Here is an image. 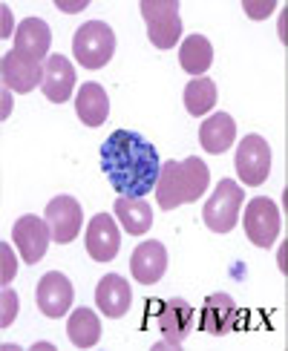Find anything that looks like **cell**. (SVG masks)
Wrapping results in <instances>:
<instances>
[{"mask_svg":"<svg viewBox=\"0 0 288 351\" xmlns=\"http://www.w3.org/2000/svg\"><path fill=\"white\" fill-rule=\"evenodd\" d=\"M49 43H52V32L47 21H40V18H26L14 29V49L38 64H43L49 58Z\"/></svg>","mask_w":288,"mask_h":351,"instance_id":"17","label":"cell"},{"mask_svg":"<svg viewBox=\"0 0 288 351\" xmlns=\"http://www.w3.org/2000/svg\"><path fill=\"white\" fill-rule=\"evenodd\" d=\"M199 328L213 337H228L230 331L239 328V308L230 294H211L202 305Z\"/></svg>","mask_w":288,"mask_h":351,"instance_id":"11","label":"cell"},{"mask_svg":"<svg viewBox=\"0 0 288 351\" xmlns=\"http://www.w3.org/2000/svg\"><path fill=\"white\" fill-rule=\"evenodd\" d=\"M95 302H98V311L104 317L119 319L127 314L130 305H133V288L127 285L124 276L107 274L95 288Z\"/></svg>","mask_w":288,"mask_h":351,"instance_id":"18","label":"cell"},{"mask_svg":"<svg viewBox=\"0 0 288 351\" xmlns=\"http://www.w3.org/2000/svg\"><path fill=\"white\" fill-rule=\"evenodd\" d=\"M112 213L130 237H141V233H147L150 225H153V210L144 199H130V196L115 199Z\"/></svg>","mask_w":288,"mask_h":351,"instance_id":"21","label":"cell"},{"mask_svg":"<svg viewBox=\"0 0 288 351\" xmlns=\"http://www.w3.org/2000/svg\"><path fill=\"white\" fill-rule=\"evenodd\" d=\"M208 182H211V170L196 156L182 158V162H165L162 173H158V182H156L158 208L173 210V208H182V204L202 199V193L208 190Z\"/></svg>","mask_w":288,"mask_h":351,"instance_id":"2","label":"cell"},{"mask_svg":"<svg viewBox=\"0 0 288 351\" xmlns=\"http://www.w3.org/2000/svg\"><path fill=\"white\" fill-rule=\"evenodd\" d=\"M237 176L242 179V184L248 187H259L265 184L268 173H271V147L263 136H245L237 147Z\"/></svg>","mask_w":288,"mask_h":351,"instance_id":"8","label":"cell"},{"mask_svg":"<svg viewBox=\"0 0 288 351\" xmlns=\"http://www.w3.org/2000/svg\"><path fill=\"white\" fill-rule=\"evenodd\" d=\"M184 110L191 115H208L213 107H216V81L211 78H193L191 84L184 86Z\"/></svg>","mask_w":288,"mask_h":351,"instance_id":"24","label":"cell"},{"mask_svg":"<svg viewBox=\"0 0 288 351\" xmlns=\"http://www.w3.org/2000/svg\"><path fill=\"white\" fill-rule=\"evenodd\" d=\"M245 233H248L251 245L256 247H271L280 237L283 219H280V208L265 196H254L245 204Z\"/></svg>","mask_w":288,"mask_h":351,"instance_id":"6","label":"cell"},{"mask_svg":"<svg viewBox=\"0 0 288 351\" xmlns=\"http://www.w3.org/2000/svg\"><path fill=\"white\" fill-rule=\"evenodd\" d=\"M274 9H277V3H274V0H265V3H251V0H248V3H245V12H248L254 21L268 18V14H271Z\"/></svg>","mask_w":288,"mask_h":351,"instance_id":"27","label":"cell"},{"mask_svg":"<svg viewBox=\"0 0 288 351\" xmlns=\"http://www.w3.org/2000/svg\"><path fill=\"white\" fill-rule=\"evenodd\" d=\"M12 239H14V245H18V251H21L26 265H35V262H40L43 254H47V247L52 242V230L47 225V219H38L32 213H26L14 222Z\"/></svg>","mask_w":288,"mask_h":351,"instance_id":"10","label":"cell"},{"mask_svg":"<svg viewBox=\"0 0 288 351\" xmlns=\"http://www.w3.org/2000/svg\"><path fill=\"white\" fill-rule=\"evenodd\" d=\"M75 112L86 127H101L110 115V98L104 93V86L95 81L81 84V90L75 95Z\"/></svg>","mask_w":288,"mask_h":351,"instance_id":"20","label":"cell"},{"mask_svg":"<svg viewBox=\"0 0 288 351\" xmlns=\"http://www.w3.org/2000/svg\"><path fill=\"white\" fill-rule=\"evenodd\" d=\"M67 337L75 348H93L101 340V319L93 308H75L67 319Z\"/></svg>","mask_w":288,"mask_h":351,"instance_id":"23","label":"cell"},{"mask_svg":"<svg viewBox=\"0 0 288 351\" xmlns=\"http://www.w3.org/2000/svg\"><path fill=\"white\" fill-rule=\"evenodd\" d=\"M179 64L184 72H191L193 78H202L213 64V47L205 35H191L182 40L179 47Z\"/></svg>","mask_w":288,"mask_h":351,"instance_id":"22","label":"cell"},{"mask_svg":"<svg viewBox=\"0 0 288 351\" xmlns=\"http://www.w3.org/2000/svg\"><path fill=\"white\" fill-rule=\"evenodd\" d=\"M242 187L234 179H222L213 187L211 199L202 208V222L208 225L213 233H228L234 230L239 222V210H242Z\"/></svg>","mask_w":288,"mask_h":351,"instance_id":"5","label":"cell"},{"mask_svg":"<svg viewBox=\"0 0 288 351\" xmlns=\"http://www.w3.org/2000/svg\"><path fill=\"white\" fill-rule=\"evenodd\" d=\"M156 319H158V331L165 337V343H158L156 348H179L184 337H191V331L196 326V311L187 300L173 297L158 305Z\"/></svg>","mask_w":288,"mask_h":351,"instance_id":"7","label":"cell"},{"mask_svg":"<svg viewBox=\"0 0 288 351\" xmlns=\"http://www.w3.org/2000/svg\"><path fill=\"white\" fill-rule=\"evenodd\" d=\"M72 294H75V291H72V282L61 271L43 274L40 282H38V308H40V314H47L49 319L64 317L69 311V305H72Z\"/></svg>","mask_w":288,"mask_h":351,"instance_id":"14","label":"cell"},{"mask_svg":"<svg viewBox=\"0 0 288 351\" xmlns=\"http://www.w3.org/2000/svg\"><path fill=\"white\" fill-rule=\"evenodd\" d=\"M234 138H237V121L230 119L228 112H213L211 119H205L199 127V141H202V147H205V153L219 156V153L230 150Z\"/></svg>","mask_w":288,"mask_h":351,"instance_id":"19","label":"cell"},{"mask_svg":"<svg viewBox=\"0 0 288 351\" xmlns=\"http://www.w3.org/2000/svg\"><path fill=\"white\" fill-rule=\"evenodd\" d=\"M101 170L119 196L144 199L156 190L162 162L153 144L133 133V130H115V133L101 144Z\"/></svg>","mask_w":288,"mask_h":351,"instance_id":"1","label":"cell"},{"mask_svg":"<svg viewBox=\"0 0 288 351\" xmlns=\"http://www.w3.org/2000/svg\"><path fill=\"white\" fill-rule=\"evenodd\" d=\"M43 219L52 230V242L67 245L81 233V222H84V210L81 202L72 196H55L49 199L47 210H43Z\"/></svg>","mask_w":288,"mask_h":351,"instance_id":"9","label":"cell"},{"mask_svg":"<svg viewBox=\"0 0 288 351\" xmlns=\"http://www.w3.org/2000/svg\"><path fill=\"white\" fill-rule=\"evenodd\" d=\"M75 90V66L69 64L64 55H49L43 61V78H40V93L47 95L52 104H64L72 98Z\"/></svg>","mask_w":288,"mask_h":351,"instance_id":"12","label":"cell"},{"mask_svg":"<svg viewBox=\"0 0 288 351\" xmlns=\"http://www.w3.org/2000/svg\"><path fill=\"white\" fill-rule=\"evenodd\" d=\"M0 72H3L6 90H12V93H32L35 86H40L43 64H38V61H32V58L21 55L18 49H9L3 55Z\"/></svg>","mask_w":288,"mask_h":351,"instance_id":"15","label":"cell"},{"mask_svg":"<svg viewBox=\"0 0 288 351\" xmlns=\"http://www.w3.org/2000/svg\"><path fill=\"white\" fill-rule=\"evenodd\" d=\"M86 3L81 0V3H58V9H67V12H78V9H84Z\"/></svg>","mask_w":288,"mask_h":351,"instance_id":"28","label":"cell"},{"mask_svg":"<svg viewBox=\"0 0 288 351\" xmlns=\"http://www.w3.org/2000/svg\"><path fill=\"white\" fill-rule=\"evenodd\" d=\"M121 247V233H119V225L110 213H95L86 225V251L95 262H110L115 259Z\"/></svg>","mask_w":288,"mask_h":351,"instance_id":"13","label":"cell"},{"mask_svg":"<svg viewBox=\"0 0 288 351\" xmlns=\"http://www.w3.org/2000/svg\"><path fill=\"white\" fill-rule=\"evenodd\" d=\"M147 23V38L156 49H173L182 38L179 0H144L139 6Z\"/></svg>","mask_w":288,"mask_h":351,"instance_id":"4","label":"cell"},{"mask_svg":"<svg viewBox=\"0 0 288 351\" xmlns=\"http://www.w3.org/2000/svg\"><path fill=\"white\" fill-rule=\"evenodd\" d=\"M18 294L14 291H9V285L3 288V294H0V328H9L14 323V317H18Z\"/></svg>","mask_w":288,"mask_h":351,"instance_id":"25","label":"cell"},{"mask_svg":"<svg viewBox=\"0 0 288 351\" xmlns=\"http://www.w3.org/2000/svg\"><path fill=\"white\" fill-rule=\"evenodd\" d=\"M0 256H3V268H0V282H3V288L14 280V274H18V259H14L12 247L6 242H0Z\"/></svg>","mask_w":288,"mask_h":351,"instance_id":"26","label":"cell"},{"mask_svg":"<svg viewBox=\"0 0 288 351\" xmlns=\"http://www.w3.org/2000/svg\"><path fill=\"white\" fill-rule=\"evenodd\" d=\"M165 271H167V251L158 239L141 242L133 251V256H130V274H133V280L141 285L158 282L165 276Z\"/></svg>","mask_w":288,"mask_h":351,"instance_id":"16","label":"cell"},{"mask_svg":"<svg viewBox=\"0 0 288 351\" xmlns=\"http://www.w3.org/2000/svg\"><path fill=\"white\" fill-rule=\"evenodd\" d=\"M72 52H75V61L86 69L107 66L115 55V32L104 21L84 23L72 38Z\"/></svg>","mask_w":288,"mask_h":351,"instance_id":"3","label":"cell"}]
</instances>
